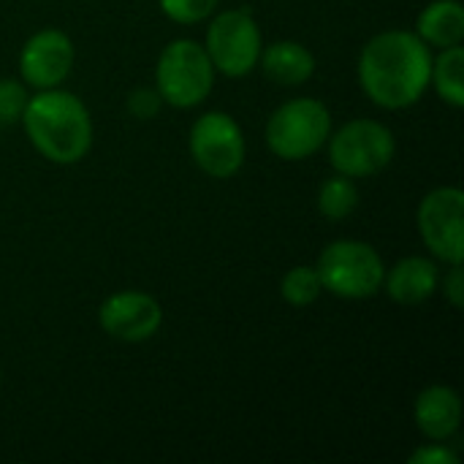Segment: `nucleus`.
I'll return each instance as SVG.
<instances>
[{
	"label": "nucleus",
	"instance_id": "4468645a",
	"mask_svg": "<svg viewBox=\"0 0 464 464\" xmlns=\"http://www.w3.org/2000/svg\"><path fill=\"white\" fill-rule=\"evenodd\" d=\"M264 73L277 84H302L315 73V57L313 52L299 41H277L266 49H261L258 57Z\"/></svg>",
	"mask_w": 464,
	"mask_h": 464
},
{
	"label": "nucleus",
	"instance_id": "7ed1b4c3",
	"mask_svg": "<svg viewBox=\"0 0 464 464\" xmlns=\"http://www.w3.org/2000/svg\"><path fill=\"white\" fill-rule=\"evenodd\" d=\"M215 84V65L207 49L190 38L171 41L155 65V90L174 109H193L207 101Z\"/></svg>",
	"mask_w": 464,
	"mask_h": 464
},
{
	"label": "nucleus",
	"instance_id": "f3484780",
	"mask_svg": "<svg viewBox=\"0 0 464 464\" xmlns=\"http://www.w3.org/2000/svg\"><path fill=\"white\" fill-rule=\"evenodd\" d=\"M359 207V188L351 177L334 174L318 190V209L329 220H345Z\"/></svg>",
	"mask_w": 464,
	"mask_h": 464
},
{
	"label": "nucleus",
	"instance_id": "f257e3e1",
	"mask_svg": "<svg viewBox=\"0 0 464 464\" xmlns=\"http://www.w3.org/2000/svg\"><path fill=\"white\" fill-rule=\"evenodd\" d=\"M432 52L413 30H386L359 54V84L381 109H408L430 87Z\"/></svg>",
	"mask_w": 464,
	"mask_h": 464
},
{
	"label": "nucleus",
	"instance_id": "4be33fe9",
	"mask_svg": "<svg viewBox=\"0 0 464 464\" xmlns=\"http://www.w3.org/2000/svg\"><path fill=\"white\" fill-rule=\"evenodd\" d=\"M457 454L451 451V449H446L443 443H438V440H432L430 446H424V449H416L413 454H411V459L408 464H457Z\"/></svg>",
	"mask_w": 464,
	"mask_h": 464
},
{
	"label": "nucleus",
	"instance_id": "9b49d317",
	"mask_svg": "<svg viewBox=\"0 0 464 464\" xmlns=\"http://www.w3.org/2000/svg\"><path fill=\"white\" fill-rule=\"evenodd\" d=\"M73 68V41L54 27L38 30L30 35L19 52V73L22 82L35 90H52Z\"/></svg>",
	"mask_w": 464,
	"mask_h": 464
},
{
	"label": "nucleus",
	"instance_id": "6ab92c4d",
	"mask_svg": "<svg viewBox=\"0 0 464 464\" xmlns=\"http://www.w3.org/2000/svg\"><path fill=\"white\" fill-rule=\"evenodd\" d=\"M160 11L177 24H196L215 14L220 0H158Z\"/></svg>",
	"mask_w": 464,
	"mask_h": 464
},
{
	"label": "nucleus",
	"instance_id": "1a4fd4ad",
	"mask_svg": "<svg viewBox=\"0 0 464 464\" xmlns=\"http://www.w3.org/2000/svg\"><path fill=\"white\" fill-rule=\"evenodd\" d=\"M419 234L430 253L443 264L464 258V193L459 188H438L419 204Z\"/></svg>",
	"mask_w": 464,
	"mask_h": 464
},
{
	"label": "nucleus",
	"instance_id": "412c9836",
	"mask_svg": "<svg viewBox=\"0 0 464 464\" xmlns=\"http://www.w3.org/2000/svg\"><path fill=\"white\" fill-rule=\"evenodd\" d=\"M160 103L163 98L158 95L155 87H139L128 95V111L136 120H152L160 111Z\"/></svg>",
	"mask_w": 464,
	"mask_h": 464
},
{
	"label": "nucleus",
	"instance_id": "39448f33",
	"mask_svg": "<svg viewBox=\"0 0 464 464\" xmlns=\"http://www.w3.org/2000/svg\"><path fill=\"white\" fill-rule=\"evenodd\" d=\"M332 136V114L315 98L283 103L266 122V147L283 160H304Z\"/></svg>",
	"mask_w": 464,
	"mask_h": 464
},
{
	"label": "nucleus",
	"instance_id": "6e6552de",
	"mask_svg": "<svg viewBox=\"0 0 464 464\" xmlns=\"http://www.w3.org/2000/svg\"><path fill=\"white\" fill-rule=\"evenodd\" d=\"M190 155L207 177H234L245 163V136L239 122L226 111H204L190 128Z\"/></svg>",
	"mask_w": 464,
	"mask_h": 464
},
{
	"label": "nucleus",
	"instance_id": "aec40b11",
	"mask_svg": "<svg viewBox=\"0 0 464 464\" xmlns=\"http://www.w3.org/2000/svg\"><path fill=\"white\" fill-rule=\"evenodd\" d=\"M27 87L14 79H0V122H19L27 106Z\"/></svg>",
	"mask_w": 464,
	"mask_h": 464
},
{
	"label": "nucleus",
	"instance_id": "20e7f679",
	"mask_svg": "<svg viewBox=\"0 0 464 464\" xmlns=\"http://www.w3.org/2000/svg\"><path fill=\"white\" fill-rule=\"evenodd\" d=\"M324 291L340 299H370L383 288V258L378 250L359 239H337L324 247L318 264Z\"/></svg>",
	"mask_w": 464,
	"mask_h": 464
},
{
	"label": "nucleus",
	"instance_id": "dca6fc26",
	"mask_svg": "<svg viewBox=\"0 0 464 464\" xmlns=\"http://www.w3.org/2000/svg\"><path fill=\"white\" fill-rule=\"evenodd\" d=\"M430 84H435L438 95L454 106H464V49L462 44L440 49L438 57H432V71H430Z\"/></svg>",
	"mask_w": 464,
	"mask_h": 464
},
{
	"label": "nucleus",
	"instance_id": "a211bd4d",
	"mask_svg": "<svg viewBox=\"0 0 464 464\" xmlns=\"http://www.w3.org/2000/svg\"><path fill=\"white\" fill-rule=\"evenodd\" d=\"M324 294L321 277L315 266H294L283 275L280 283V296L283 302H288L291 307H307L313 302H318V296Z\"/></svg>",
	"mask_w": 464,
	"mask_h": 464
},
{
	"label": "nucleus",
	"instance_id": "423d86ee",
	"mask_svg": "<svg viewBox=\"0 0 464 464\" xmlns=\"http://www.w3.org/2000/svg\"><path fill=\"white\" fill-rule=\"evenodd\" d=\"M329 163L337 174L351 179L383 171L397 152L394 133L378 120H351L329 136Z\"/></svg>",
	"mask_w": 464,
	"mask_h": 464
},
{
	"label": "nucleus",
	"instance_id": "ddd939ff",
	"mask_svg": "<svg viewBox=\"0 0 464 464\" xmlns=\"http://www.w3.org/2000/svg\"><path fill=\"white\" fill-rule=\"evenodd\" d=\"M383 285L392 302L413 307L427 302L438 285H440V272L438 264L421 256H408L402 261H397L392 269H386L383 275Z\"/></svg>",
	"mask_w": 464,
	"mask_h": 464
},
{
	"label": "nucleus",
	"instance_id": "f03ea898",
	"mask_svg": "<svg viewBox=\"0 0 464 464\" xmlns=\"http://www.w3.org/2000/svg\"><path fill=\"white\" fill-rule=\"evenodd\" d=\"M30 144L52 163L82 160L92 147V120L87 106L65 90H38L19 117Z\"/></svg>",
	"mask_w": 464,
	"mask_h": 464
},
{
	"label": "nucleus",
	"instance_id": "9d476101",
	"mask_svg": "<svg viewBox=\"0 0 464 464\" xmlns=\"http://www.w3.org/2000/svg\"><path fill=\"white\" fill-rule=\"evenodd\" d=\"M101 329L120 343H147L163 324V310L155 296L144 291H120L98 307Z\"/></svg>",
	"mask_w": 464,
	"mask_h": 464
},
{
	"label": "nucleus",
	"instance_id": "2eb2a0df",
	"mask_svg": "<svg viewBox=\"0 0 464 464\" xmlns=\"http://www.w3.org/2000/svg\"><path fill=\"white\" fill-rule=\"evenodd\" d=\"M416 35L427 46H457L464 38V8L459 0H432L416 22Z\"/></svg>",
	"mask_w": 464,
	"mask_h": 464
},
{
	"label": "nucleus",
	"instance_id": "5701e85b",
	"mask_svg": "<svg viewBox=\"0 0 464 464\" xmlns=\"http://www.w3.org/2000/svg\"><path fill=\"white\" fill-rule=\"evenodd\" d=\"M443 291L449 296V302L459 310L464 307V277H462V264H451L449 277L443 280Z\"/></svg>",
	"mask_w": 464,
	"mask_h": 464
},
{
	"label": "nucleus",
	"instance_id": "f8f14e48",
	"mask_svg": "<svg viewBox=\"0 0 464 464\" xmlns=\"http://www.w3.org/2000/svg\"><path fill=\"white\" fill-rule=\"evenodd\" d=\"M413 419L424 438L443 443L462 424V400L451 386H430L416 397Z\"/></svg>",
	"mask_w": 464,
	"mask_h": 464
},
{
	"label": "nucleus",
	"instance_id": "0eeeda50",
	"mask_svg": "<svg viewBox=\"0 0 464 464\" xmlns=\"http://www.w3.org/2000/svg\"><path fill=\"white\" fill-rule=\"evenodd\" d=\"M204 49L215 65V73L242 79L258 65L264 49L261 27L247 8H226L209 22Z\"/></svg>",
	"mask_w": 464,
	"mask_h": 464
}]
</instances>
